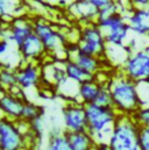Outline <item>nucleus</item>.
Returning a JSON list of instances; mask_svg holds the SVG:
<instances>
[{
	"label": "nucleus",
	"instance_id": "nucleus-22",
	"mask_svg": "<svg viewBox=\"0 0 149 150\" xmlns=\"http://www.w3.org/2000/svg\"><path fill=\"white\" fill-rule=\"evenodd\" d=\"M45 150H74L65 133H51Z\"/></svg>",
	"mask_w": 149,
	"mask_h": 150
},
{
	"label": "nucleus",
	"instance_id": "nucleus-5",
	"mask_svg": "<svg viewBox=\"0 0 149 150\" xmlns=\"http://www.w3.org/2000/svg\"><path fill=\"white\" fill-rule=\"evenodd\" d=\"M77 47L80 54L105 58L107 43L97 23H89L80 27Z\"/></svg>",
	"mask_w": 149,
	"mask_h": 150
},
{
	"label": "nucleus",
	"instance_id": "nucleus-4",
	"mask_svg": "<svg viewBox=\"0 0 149 150\" xmlns=\"http://www.w3.org/2000/svg\"><path fill=\"white\" fill-rule=\"evenodd\" d=\"M34 34H36L42 41L48 55L53 56L55 61L65 62L68 56V44L65 38L56 30L47 20L36 19L33 21Z\"/></svg>",
	"mask_w": 149,
	"mask_h": 150
},
{
	"label": "nucleus",
	"instance_id": "nucleus-13",
	"mask_svg": "<svg viewBox=\"0 0 149 150\" xmlns=\"http://www.w3.org/2000/svg\"><path fill=\"white\" fill-rule=\"evenodd\" d=\"M20 56L23 62H29V63H37L44 58L47 55V51L44 49V45L42 41L36 34H32L27 38L19 48ZM38 64V63H37Z\"/></svg>",
	"mask_w": 149,
	"mask_h": 150
},
{
	"label": "nucleus",
	"instance_id": "nucleus-34",
	"mask_svg": "<svg viewBox=\"0 0 149 150\" xmlns=\"http://www.w3.org/2000/svg\"><path fill=\"white\" fill-rule=\"evenodd\" d=\"M4 117V115H2V113H1V111H0V120Z\"/></svg>",
	"mask_w": 149,
	"mask_h": 150
},
{
	"label": "nucleus",
	"instance_id": "nucleus-30",
	"mask_svg": "<svg viewBox=\"0 0 149 150\" xmlns=\"http://www.w3.org/2000/svg\"><path fill=\"white\" fill-rule=\"evenodd\" d=\"M86 1H89L91 5H93L98 11H100V9H103L104 7H106V6H109V5H111L113 2H115L116 0H86Z\"/></svg>",
	"mask_w": 149,
	"mask_h": 150
},
{
	"label": "nucleus",
	"instance_id": "nucleus-20",
	"mask_svg": "<svg viewBox=\"0 0 149 150\" xmlns=\"http://www.w3.org/2000/svg\"><path fill=\"white\" fill-rule=\"evenodd\" d=\"M67 137L74 150H96V141L87 132L67 133Z\"/></svg>",
	"mask_w": 149,
	"mask_h": 150
},
{
	"label": "nucleus",
	"instance_id": "nucleus-24",
	"mask_svg": "<svg viewBox=\"0 0 149 150\" xmlns=\"http://www.w3.org/2000/svg\"><path fill=\"white\" fill-rule=\"evenodd\" d=\"M43 110L41 106H37L36 104H33L31 101H26L25 106H23V111H22V116L21 119L28 122H32L33 120H35L37 117H42Z\"/></svg>",
	"mask_w": 149,
	"mask_h": 150
},
{
	"label": "nucleus",
	"instance_id": "nucleus-19",
	"mask_svg": "<svg viewBox=\"0 0 149 150\" xmlns=\"http://www.w3.org/2000/svg\"><path fill=\"white\" fill-rule=\"evenodd\" d=\"M133 51L129 49L127 44L125 45H112L107 44L106 48V54H105V59L110 65L116 67V70H120L126 61L128 59L129 55Z\"/></svg>",
	"mask_w": 149,
	"mask_h": 150
},
{
	"label": "nucleus",
	"instance_id": "nucleus-15",
	"mask_svg": "<svg viewBox=\"0 0 149 150\" xmlns=\"http://www.w3.org/2000/svg\"><path fill=\"white\" fill-rule=\"evenodd\" d=\"M68 9L69 13L83 25L96 23L98 20L99 11L86 0H74L68 6Z\"/></svg>",
	"mask_w": 149,
	"mask_h": 150
},
{
	"label": "nucleus",
	"instance_id": "nucleus-23",
	"mask_svg": "<svg viewBox=\"0 0 149 150\" xmlns=\"http://www.w3.org/2000/svg\"><path fill=\"white\" fill-rule=\"evenodd\" d=\"M16 85H18L16 71L9 68H0V86L4 90L9 91L12 87Z\"/></svg>",
	"mask_w": 149,
	"mask_h": 150
},
{
	"label": "nucleus",
	"instance_id": "nucleus-2",
	"mask_svg": "<svg viewBox=\"0 0 149 150\" xmlns=\"http://www.w3.org/2000/svg\"><path fill=\"white\" fill-rule=\"evenodd\" d=\"M87 119V133L96 143L109 142L113 132L114 123L120 115L113 106H100L89 104L85 106Z\"/></svg>",
	"mask_w": 149,
	"mask_h": 150
},
{
	"label": "nucleus",
	"instance_id": "nucleus-27",
	"mask_svg": "<svg viewBox=\"0 0 149 150\" xmlns=\"http://www.w3.org/2000/svg\"><path fill=\"white\" fill-rule=\"evenodd\" d=\"M132 116L140 128L149 127V107H140Z\"/></svg>",
	"mask_w": 149,
	"mask_h": 150
},
{
	"label": "nucleus",
	"instance_id": "nucleus-32",
	"mask_svg": "<svg viewBox=\"0 0 149 150\" xmlns=\"http://www.w3.org/2000/svg\"><path fill=\"white\" fill-rule=\"evenodd\" d=\"M134 8H147L149 7V0H131Z\"/></svg>",
	"mask_w": 149,
	"mask_h": 150
},
{
	"label": "nucleus",
	"instance_id": "nucleus-31",
	"mask_svg": "<svg viewBox=\"0 0 149 150\" xmlns=\"http://www.w3.org/2000/svg\"><path fill=\"white\" fill-rule=\"evenodd\" d=\"M31 123V128H32V132L36 135V136H40L41 133H42V120L41 117H37L35 120H33Z\"/></svg>",
	"mask_w": 149,
	"mask_h": 150
},
{
	"label": "nucleus",
	"instance_id": "nucleus-6",
	"mask_svg": "<svg viewBox=\"0 0 149 150\" xmlns=\"http://www.w3.org/2000/svg\"><path fill=\"white\" fill-rule=\"evenodd\" d=\"M96 23L103 32L107 44L112 45L127 44L131 34V28L123 14L115 13L109 18L98 19Z\"/></svg>",
	"mask_w": 149,
	"mask_h": 150
},
{
	"label": "nucleus",
	"instance_id": "nucleus-10",
	"mask_svg": "<svg viewBox=\"0 0 149 150\" xmlns=\"http://www.w3.org/2000/svg\"><path fill=\"white\" fill-rule=\"evenodd\" d=\"M63 121L67 133L87 132V119L85 105L77 101H69L63 107Z\"/></svg>",
	"mask_w": 149,
	"mask_h": 150
},
{
	"label": "nucleus",
	"instance_id": "nucleus-14",
	"mask_svg": "<svg viewBox=\"0 0 149 150\" xmlns=\"http://www.w3.org/2000/svg\"><path fill=\"white\" fill-rule=\"evenodd\" d=\"M26 101H27L26 99L16 97L11 92L6 91L0 98V111L2 113L4 117H7L13 121L21 120L23 106Z\"/></svg>",
	"mask_w": 149,
	"mask_h": 150
},
{
	"label": "nucleus",
	"instance_id": "nucleus-21",
	"mask_svg": "<svg viewBox=\"0 0 149 150\" xmlns=\"http://www.w3.org/2000/svg\"><path fill=\"white\" fill-rule=\"evenodd\" d=\"M64 68H65V74H67L68 79L72 80L77 84H82L86 80L94 78V76H92L91 74L86 72L85 70H83L77 63H74L71 59H67L64 62Z\"/></svg>",
	"mask_w": 149,
	"mask_h": 150
},
{
	"label": "nucleus",
	"instance_id": "nucleus-11",
	"mask_svg": "<svg viewBox=\"0 0 149 150\" xmlns=\"http://www.w3.org/2000/svg\"><path fill=\"white\" fill-rule=\"evenodd\" d=\"M71 47L72 48L68 47V56H69L68 59L74 61L83 70H85L86 72L91 74L92 76H96L100 71H103L104 64H107V61L105 58H99V57L80 54L78 51L77 43H71Z\"/></svg>",
	"mask_w": 149,
	"mask_h": 150
},
{
	"label": "nucleus",
	"instance_id": "nucleus-12",
	"mask_svg": "<svg viewBox=\"0 0 149 150\" xmlns=\"http://www.w3.org/2000/svg\"><path fill=\"white\" fill-rule=\"evenodd\" d=\"M18 85L25 91L37 87L42 83L41 67L37 63L22 62V64L15 70Z\"/></svg>",
	"mask_w": 149,
	"mask_h": 150
},
{
	"label": "nucleus",
	"instance_id": "nucleus-1",
	"mask_svg": "<svg viewBox=\"0 0 149 150\" xmlns=\"http://www.w3.org/2000/svg\"><path fill=\"white\" fill-rule=\"evenodd\" d=\"M111 92L112 104L115 111L123 115H133L140 108L136 83L128 78L121 70H115L107 81Z\"/></svg>",
	"mask_w": 149,
	"mask_h": 150
},
{
	"label": "nucleus",
	"instance_id": "nucleus-17",
	"mask_svg": "<svg viewBox=\"0 0 149 150\" xmlns=\"http://www.w3.org/2000/svg\"><path fill=\"white\" fill-rule=\"evenodd\" d=\"M126 20L131 32L136 35L149 36V7L134 8L129 14L126 15Z\"/></svg>",
	"mask_w": 149,
	"mask_h": 150
},
{
	"label": "nucleus",
	"instance_id": "nucleus-8",
	"mask_svg": "<svg viewBox=\"0 0 149 150\" xmlns=\"http://www.w3.org/2000/svg\"><path fill=\"white\" fill-rule=\"evenodd\" d=\"M33 33V21L27 19L26 16L15 19L11 23H2V26L0 25V38L8 40L18 48Z\"/></svg>",
	"mask_w": 149,
	"mask_h": 150
},
{
	"label": "nucleus",
	"instance_id": "nucleus-33",
	"mask_svg": "<svg viewBox=\"0 0 149 150\" xmlns=\"http://www.w3.org/2000/svg\"><path fill=\"white\" fill-rule=\"evenodd\" d=\"M96 150H111L109 142H100L96 143Z\"/></svg>",
	"mask_w": 149,
	"mask_h": 150
},
{
	"label": "nucleus",
	"instance_id": "nucleus-16",
	"mask_svg": "<svg viewBox=\"0 0 149 150\" xmlns=\"http://www.w3.org/2000/svg\"><path fill=\"white\" fill-rule=\"evenodd\" d=\"M27 14L26 0H0V22L11 23Z\"/></svg>",
	"mask_w": 149,
	"mask_h": 150
},
{
	"label": "nucleus",
	"instance_id": "nucleus-7",
	"mask_svg": "<svg viewBox=\"0 0 149 150\" xmlns=\"http://www.w3.org/2000/svg\"><path fill=\"white\" fill-rule=\"evenodd\" d=\"M132 80H149V47L133 51L120 69Z\"/></svg>",
	"mask_w": 149,
	"mask_h": 150
},
{
	"label": "nucleus",
	"instance_id": "nucleus-26",
	"mask_svg": "<svg viewBox=\"0 0 149 150\" xmlns=\"http://www.w3.org/2000/svg\"><path fill=\"white\" fill-rule=\"evenodd\" d=\"M94 104L100 105V106H113L111 92L109 90L107 84H103V86H101V88H100V91L98 93V97H97Z\"/></svg>",
	"mask_w": 149,
	"mask_h": 150
},
{
	"label": "nucleus",
	"instance_id": "nucleus-29",
	"mask_svg": "<svg viewBox=\"0 0 149 150\" xmlns=\"http://www.w3.org/2000/svg\"><path fill=\"white\" fill-rule=\"evenodd\" d=\"M12 42H9L8 40L4 38H0V64L2 63V59L5 58V56L7 55V52L11 50L12 48ZM14 45V44H13Z\"/></svg>",
	"mask_w": 149,
	"mask_h": 150
},
{
	"label": "nucleus",
	"instance_id": "nucleus-3",
	"mask_svg": "<svg viewBox=\"0 0 149 150\" xmlns=\"http://www.w3.org/2000/svg\"><path fill=\"white\" fill-rule=\"evenodd\" d=\"M140 127L132 115L120 114L114 123L109 144L111 150H142L140 144Z\"/></svg>",
	"mask_w": 149,
	"mask_h": 150
},
{
	"label": "nucleus",
	"instance_id": "nucleus-25",
	"mask_svg": "<svg viewBox=\"0 0 149 150\" xmlns=\"http://www.w3.org/2000/svg\"><path fill=\"white\" fill-rule=\"evenodd\" d=\"M136 92L140 107H149V80L136 81Z\"/></svg>",
	"mask_w": 149,
	"mask_h": 150
},
{
	"label": "nucleus",
	"instance_id": "nucleus-9",
	"mask_svg": "<svg viewBox=\"0 0 149 150\" xmlns=\"http://www.w3.org/2000/svg\"><path fill=\"white\" fill-rule=\"evenodd\" d=\"M0 150H29L16 122L7 117L0 120Z\"/></svg>",
	"mask_w": 149,
	"mask_h": 150
},
{
	"label": "nucleus",
	"instance_id": "nucleus-18",
	"mask_svg": "<svg viewBox=\"0 0 149 150\" xmlns=\"http://www.w3.org/2000/svg\"><path fill=\"white\" fill-rule=\"evenodd\" d=\"M101 86H103V84L99 83L96 78L79 84L77 103L83 104L85 106L89 105V104H94Z\"/></svg>",
	"mask_w": 149,
	"mask_h": 150
},
{
	"label": "nucleus",
	"instance_id": "nucleus-28",
	"mask_svg": "<svg viewBox=\"0 0 149 150\" xmlns=\"http://www.w3.org/2000/svg\"><path fill=\"white\" fill-rule=\"evenodd\" d=\"M140 144L142 150H149V127H143L140 128Z\"/></svg>",
	"mask_w": 149,
	"mask_h": 150
}]
</instances>
